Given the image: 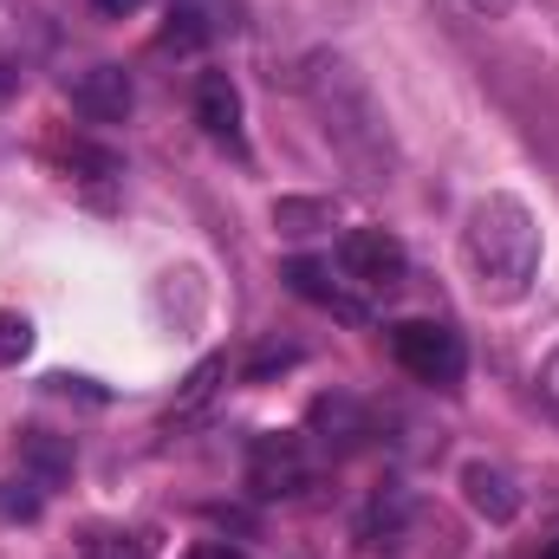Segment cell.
<instances>
[{
  "label": "cell",
  "mask_w": 559,
  "mask_h": 559,
  "mask_svg": "<svg viewBox=\"0 0 559 559\" xmlns=\"http://www.w3.org/2000/svg\"><path fill=\"white\" fill-rule=\"evenodd\" d=\"M540 559H559V540H554V547H547V554H540Z\"/></svg>",
  "instance_id": "603a6c76"
},
{
  "label": "cell",
  "mask_w": 559,
  "mask_h": 559,
  "mask_svg": "<svg viewBox=\"0 0 559 559\" xmlns=\"http://www.w3.org/2000/svg\"><path fill=\"white\" fill-rule=\"evenodd\" d=\"M0 514H7V521H33V514H39V488H33V481H7V488H0Z\"/></svg>",
  "instance_id": "9a60e30c"
},
{
  "label": "cell",
  "mask_w": 559,
  "mask_h": 559,
  "mask_svg": "<svg viewBox=\"0 0 559 559\" xmlns=\"http://www.w3.org/2000/svg\"><path fill=\"white\" fill-rule=\"evenodd\" d=\"M92 7H98V13H105V20H124V13H138L143 0H92Z\"/></svg>",
  "instance_id": "d6986e66"
},
{
  "label": "cell",
  "mask_w": 559,
  "mask_h": 559,
  "mask_svg": "<svg viewBox=\"0 0 559 559\" xmlns=\"http://www.w3.org/2000/svg\"><path fill=\"white\" fill-rule=\"evenodd\" d=\"M286 365H299V345H261L254 365H248V384H261L267 371H286Z\"/></svg>",
  "instance_id": "2e32d148"
},
{
  "label": "cell",
  "mask_w": 559,
  "mask_h": 559,
  "mask_svg": "<svg viewBox=\"0 0 559 559\" xmlns=\"http://www.w3.org/2000/svg\"><path fill=\"white\" fill-rule=\"evenodd\" d=\"M462 267L481 299L508 306L540 274V222L521 195H481L462 222Z\"/></svg>",
  "instance_id": "7a4b0ae2"
},
{
  "label": "cell",
  "mask_w": 559,
  "mask_h": 559,
  "mask_svg": "<svg viewBox=\"0 0 559 559\" xmlns=\"http://www.w3.org/2000/svg\"><path fill=\"white\" fill-rule=\"evenodd\" d=\"M325 215H332L325 202H280L274 209V222L286 228V235H299V222H325Z\"/></svg>",
  "instance_id": "e0dca14e"
},
{
  "label": "cell",
  "mask_w": 559,
  "mask_h": 559,
  "mask_svg": "<svg viewBox=\"0 0 559 559\" xmlns=\"http://www.w3.org/2000/svg\"><path fill=\"white\" fill-rule=\"evenodd\" d=\"M195 124L215 143L241 150V92H235L228 72H202V79H195Z\"/></svg>",
  "instance_id": "52a82bcc"
},
{
  "label": "cell",
  "mask_w": 559,
  "mask_h": 559,
  "mask_svg": "<svg viewBox=\"0 0 559 559\" xmlns=\"http://www.w3.org/2000/svg\"><path fill=\"white\" fill-rule=\"evenodd\" d=\"M66 92H72V111H79L85 124H124V118H131V98H138L124 66H92V72H79Z\"/></svg>",
  "instance_id": "8992f818"
},
{
  "label": "cell",
  "mask_w": 559,
  "mask_h": 559,
  "mask_svg": "<svg viewBox=\"0 0 559 559\" xmlns=\"http://www.w3.org/2000/svg\"><path fill=\"white\" fill-rule=\"evenodd\" d=\"M182 559H241L235 547H222V540H209V547H189Z\"/></svg>",
  "instance_id": "ffe728a7"
},
{
  "label": "cell",
  "mask_w": 559,
  "mask_h": 559,
  "mask_svg": "<svg viewBox=\"0 0 559 559\" xmlns=\"http://www.w3.org/2000/svg\"><path fill=\"white\" fill-rule=\"evenodd\" d=\"M79 559H150V547H143L138 534L105 527V534H92V540H85V554H79Z\"/></svg>",
  "instance_id": "5bb4252c"
},
{
  "label": "cell",
  "mask_w": 559,
  "mask_h": 559,
  "mask_svg": "<svg viewBox=\"0 0 559 559\" xmlns=\"http://www.w3.org/2000/svg\"><path fill=\"white\" fill-rule=\"evenodd\" d=\"M391 358H397L417 384H455L462 365H468L462 338H455L449 325H436V319H397V325H391Z\"/></svg>",
  "instance_id": "3957f363"
},
{
  "label": "cell",
  "mask_w": 559,
  "mask_h": 559,
  "mask_svg": "<svg viewBox=\"0 0 559 559\" xmlns=\"http://www.w3.org/2000/svg\"><path fill=\"white\" fill-rule=\"evenodd\" d=\"M468 7H481V13H508L514 0H468Z\"/></svg>",
  "instance_id": "44dd1931"
},
{
  "label": "cell",
  "mask_w": 559,
  "mask_h": 559,
  "mask_svg": "<svg viewBox=\"0 0 559 559\" xmlns=\"http://www.w3.org/2000/svg\"><path fill=\"white\" fill-rule=\"evenodd\" d=\"M338 267H345L352 286H365V293H397L404 274H411V254H404V241L391 228H352L338 241Z\"/></svg>",
  "instance_id": "277c9868"
},
{
  "label": "cell",
  "mask_w": 559,
  "mask_h": 559,
  "mask_svg": "<svg viewBox=\"0 0 559 559\" xmlns=\"http://www.w3.org/2000/svg\"><path fill=\"white\" fill-rule=\"evenodd\" d=\"M20 455H26V468H33L46 488L72 475V442H59L52 429H26V436H20Z\"/></svg>",
  "instance_id": "8fae6325"
},
{
  "label": "cell",
  "mask_w": 559,
  "mask_h": 559,
  "mask_svg": "<svg viewBox=\"0 0 559 559\" xmlns=\"http://www.w3.org/2000/svg\"><path fill=\"white\" fill-rule=\"evenodd\" d=\"M222 378H228V358H202V365L182 378V391H176V417H195V411L222 391Z\"/></svg>",
  "instance_id": "7c38bea8"
},
{
  "label": "cell",
  "mask_w": 559,
  "mask_h": 559,
  "mask_svg": "<svg viewBox=\"0 0 559 559\" xmlns=\"http://www.w3.org/2000/svg\"><path fill=\"white\" fill-rule=\"evenodd\" d=\"M0 98H7V59H0Z\"/></svg>",
  "instance_id": "7402d4cb"
},
{
  "label": "cell",
  "mask_w": 559,
  "mask_h": 559,
  "mask_svg": "<svg viewBox=\"0 0 559 559\" xmlns=\"http://www.w3.org/2000/svg\"><path fill=\"white\" fill-rule=\"evenodd\" d=\"M306 481H312V462H306L299 436H254V449H248V488L261 501H286Z\"/></svg>",
  "instance_id": "5b68a950"
},
{
  "label": "cell",
  "mask_w": 559,
  "mask_h": 559,
  "mask_svg": "<svg viewBox=\"0 0 559 559\" xmlns=\"http://www.w3.org/2000/svg\"><path fill=\"white\" fill-rule=\"evenodd\" d=\"M299 92H306V105L319 111L325 143L338 150V163H345L365 189L391 182V169H397V143H391V124H384L378 92L365 85V72H358L352 59H338V52H312L306 72H299Z\"/></svg>",
  "instance_id": "6da1fadb"
},
{
  "label": "cell",
  "mask_w": 559,
  "mask_h": 559,
  "mask_svg": "<svg viewBox=\"0 0 559 559\" xmlns=\"http://www.w3.org/2000/svg\"><path fill=\"white\" fill-rule=\"evenodd\" d=\"M540 397H547V404L559 411V345L547 352V365H540Z\"/></svg>",
  "instance_id": "ac0fdd59"
},
{
  "label": "cell",
  "mask_w": 559,
  "mask_h": 559,
  "mask_svg": "<svg viewBox=\"0 0 559 559\" xmlns=\"http://www.w3.org/2000/svg\"><path fill=\"white\" fill-rule=\"evenodd\" d=\"M312 429H319V442H332V449H358V442L371 436V417H365L352 397H319V404H312Z\"/></svg>",
  "instance_id": "30bf717a"
},
{
  "label": "cell",
  "mask_w": 559,
  "mask_h": 559,
  "mask_svg": "<svg viewBox=\"0 0 559 559\" xmlns=\"http://www.w3.org/2000/svg\"><path fill=\"white\" fill-rule=\"evenodd\" d=\"M280 280H286L299 299H312V306H325V312H338V319H365V306H358V299H352V293H345L332 274H325L319 261H286V267H280Z\"/></svg>",
  "instance_id": "9c48e42d"
},
{
  "label": "cell",
  "mask_w": 559,
  "mask_h": 559,
  "mask_svg": "<svg viewBox=\"0 0 559 559\" xmlns=\"http://www.w3.org/2000/svg\"><path fill=\"white\" fill-rule=\"evenodd\" d=\"M462 495H468V508H475L481 521H495V527H508V521L521 514V495H514V481H508L495 462H468V468H462Z\"/></svg>",
  "instance_id": "ba28073f"
},
{
  "label": "cell",
  "mask_w": 559,
  "mask_h": 559,
  "mask_svg": "<svg viewBox=\"0 0 559 559\" xmlns=\"http://www.w3.org/2000/svg\"><path fill=\"white\" fill-rule=\"evenodd\" d=\"M33 352V319L26 312H13V306H0V371L7 365H20Z\"/></svg>",
  "instance_id": "4fadbf2b"
}]
</instances>
